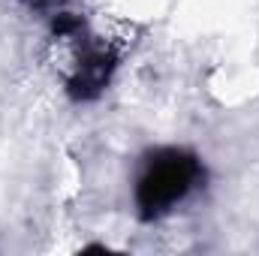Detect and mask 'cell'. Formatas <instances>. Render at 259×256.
<instances>
[{
  "label": "cell",
  "instance_id": "1",
  "mask_svg": "<svg viewBox=\"0 0 259 256\" xmlns=\"http://www.w3.org/2000/svg\"><path fill=\"white\" fill-rule=\"evenodd\" d=\"M202 160L187 148H157L148 151L136 184H133V202L136 214L151 223L166 214H172L190 193L202 184Z\"/></svg>",
  "mask_w": 259,
  "mask_h": 256
}]
</instances>
